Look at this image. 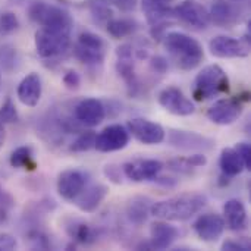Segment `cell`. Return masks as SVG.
<instances>
[{"label": "cell", "instance_id": "bcb514c9", "mask_svg": "<svg viewBox=\"0 0 251 251\" xmlns=\"http://www.w3.org/2000/svg\"><path fill=\"white\" fill-rule=\"evenodd\" d=\"M4 140H6V131H4V124L0 122V151L4 146Z\"/></svg>", "mask_w": 251, "mask_h": 251}, {"label": "cell", "instance_id": "9c48e42d", "mask_svg": "<svg viewBox=\"0 0 251 251\" xmlns=\"http://www.w3.org/2000/svg\"><path fill=\"white\" fill-rule=\"evenodd\" d=\"M126 129H128L129 135H132L137 141H140L141 144H146V146L160 144L166 140L165 128L160 124L153 122L146 118H134V119L128 121Z\"/></svg>", "mask_w": 251, "mask_h": 251}, {"label": "cell", "instance_id": "7dc6e473", "mask_svg": "<svg viewBox=\"0 0 251 251\" xmlns=\"http://www.w3.org/2000/svg\"><path fill=\"white\" fill-rule=\"evenodd\" d=\"M0 81H1V72H0Z\"/></svg>", "mask_w": 251, "mask_h": 251}, {"label": "cell", "instance_id": "ba28073f", "mask_svg": "<svg viewBox=\"0 0 251 251\" xmlns=\"http://www.w3.org/2000/svg\"><path fill=\"white\" fill-rule=\"evenodd\" d=\"M129 132L121 124H112L96 134L94 149L100 153H113L124 150L129 144Z\"/></svg>", "mask_w": 251, "mask_h": 251}, {"label": "cell", "instance_id": "2e32d148", "mask_svg": "<svg viewBox=\"0 0 251 251\" xmlns=\"http://www.w3.org/2000/svg\"><path fill=\"white\" fill-rule=\"evenodd\" d=\"M225 228L226 226L224 218L212 212L200 215L193 224V229L196 235L199 237V240L204 243H216L224 235Z\"/></svg>", "mask_w": 251, "mask_h": 251}, {"label": "cell", "instance_id": "60d3db41", "mask_svg": "<svg viewBox=\"0 0 251 251\" xmlns=\"http://www.w3.org/2000/svg\"><path fill=\"white\" fill-rule=\"evenodd\" d=\"M18 246L16 243V238L10 234H0V251H9V250H15Z\"/></svg>", "mask_w": 251, "mask_h": 251}, {"label": "cell", "instance_id": "484cf974", "mask_svg": "<svg viewBox=\"0 0 251 251\" xmlns=\"http://www.w3.org/2000/svg\"><path fill=\"white\" fill-rule=\"evenodd\" d=\"M219 166H221L222 174L229 178H234V176L243 174V171L246 169L243 159L240 157V154L237 153V150L234 147H225L221 151Z\"/></svg>", "mask_w": 251, "mask_h": 251}, {"label": "cell", "instance_id": "ac0fdd59", "mask_svg": "<svg viewBox=\"0 0 251 251\" xmlns=\"http://www.w3.org/2000/svg\"><path fill=\"white\" fill-rule=\"evenodd\" d=\"M18 100L28 107H35L43 96V82L37 72H31L21 79L16 88Z\"/></svg>", "mask_w": 251, "mask_h": 251}, {"label": "cell", "instance_id": "6da1fadb", "mask_svg": "<svg viewBox=\"0 0 251 251\" xmlns=\"http://www.w3.org/2000/svg\"><path fill=\"white\" fill-rule=\"evenodd\" d=\"M206 203L207 199L201 194H181L153 203L150 215L168 222H184L196 216Z\"/></svg>", "mask_w": 251, "mask_h": 251}, {"label": "cell", "instance_id": "f35d334b", "mask_svg": "<svg viewBox=\"0 0 251 251\" xmlns=\"http://www.w3.org/2000/svg\"><path fill=\"white\" fill-rule=\"evenodd\" d=\"M237 150V153L240 154V157L243 159L244 162V166L246 169H251V147L249 143L246 141H241V143H237V146L234 147Z\"/></svg>", "mask_w": 251, "mask_h": 251}, {"label": "cell", "instance_id": "83f0119b", "mask_svg": "<svg viewBox=\"0 0 251 251\" xmlns=\"http://www.w3.org/2000/svg\"><path fill=\"white\" fill-rule=\"evenodd\" d=\"M106 29L113 38H126L138 29V22L129 18H112L106 22Z\"/></svg>", "mask_w": 251, "mask_h": 251}, {"label": "cell", "instance_id": "5bb4252c", "mask_svg": "<svg viewBox=\"0 0 251 251\" xmlns=\"http://www.w3.org/2000/svg\"><path fill=\"white\" fill-rule=\"evenodd\" d=\"M88 185V174L81 169H66L59 174L56 190L57 194L66 200L72 201L85 187Z\"/></svg>", "mask_w": 251, "mask_h": 251}, {"label": "cell", "instance_id": "7bdbcfd3", "mask_svg": "<svg viewBox=\"0 0 251 251\" xmlns=\"http://www.w3.org/2000/svg\"><path fill=\"white\" fill-rule=\"evenodd\" d=\"M222 250L249 251L250 250V246H249V244H244V243H241V241H237V240H226V241H224V244H222Z\"/></svg>", "mask_w": 251, "mask_h": 251}, {"label": "cell", "instance_id": "4dcf8cb0", "mask_svg": "<svg viewBox=\"0 0 251 251\" xmlns=\"http://www.w3.org/2000/svg\"><path fill=\"white\" fill-rule=\"evenodd\" d=\"M18 65V51L12 44L0 46V69L6 74H10L16 69Z\"/></svg>", "mask_w": 251, "mask_h": 251}, {"label": "cell", "instance_id": "4316f807", "mask_svg": "<svg viewBox=\"0 0 251 251\" xmlns=\"http://www.w3.org/2000/svg\"><path fill=\"white\" fill-rule=\"evenodd\" d=\"M9 163L15 169L35 171L38 168L37 160L34 157V150L31 146H21L10 153Z\"/></svg>", "mask_w": 251, "mask_h": 251}, {"label": "cell", "instance_id": "d4e9b609", "mask_svg": "<svg viewBox=\"0 0 251 251\" xmlns=\"http://www.w3.org/2000/svg\"><path fill=\"white\" fill-rule=\"evenodd\" d=\"M153 203L154 201L150 200L149 197H143V196L134 197L126 206V218H128V221L135 226L144 225L147 222L149 216H151L150 210H151Z\"/></svg>", "mask_w": 251, "mask_h": 251}, {"label": "cell", "instance_id": "8fae6325", "mask_svg": "<svg viewBox=\"0 0 251 251\" xmlns=\"http://www.w3.org/2000/svg\"><path fill=\"white\" fill-rule=\"evenodd\" d=\"M243 104L244 101L238 96L229 99H221L207 109L206 116L210 122L221 126H226L238 121V118L243 115Z\"/></svg>", "mask_w": 251, "mask_h": 251}, {"label": "cell", "instance_id": "3957f363", "mask_svg": "<svg viewBox=\"0 0 251 251\" xmlns=\"http://www.w3.org/2000/svg\"><path fill=\"white\" fill-rule=\"evenodd\" d=\"M231 88L226 72L219 65L204 66L194 79L193 97L197 101H206L221 94H226Z\"/></svg>", "mask_w": 251, "mask_h": 251}, {"label": "cell", "instance_id": "52a82bcc", "mask_svg": "<svg viewBox=\"0 0 251 251\" xmlns=\"http://www.w3.org/2000/svg\"><path fill=\"white\" fill-rule=\"evenodd\" d=\"M134 59H137L134 51V44L124 43L116 49V72L126 84L129 96H137L140 91V82L135 72Z\"/></svg>", "mask_w": 251, "mask_h": 251}, {"label": "cell", "instance_id": "7402d4cb", "mask_svg": "<svg viewBox=\"0 0 251 251\" xmlns=\"http://www.w3.org/2000/svg\"><path fill=\"white\" fill-rule=\"evenodd\" d=\"M224 221L225 226L232 232L246 231L249 226V216L246 206L238 199H231L224 204Z\"/></svg>", "mask_w": 251, "mask_h": 251}, {"label": "cell", "instance_id": "f546056e", "mask_svg": "<svg viewBox=\"0 0 251 251\" xmlns=\"http://www.w3.org/2000/svg\"><path fill=\"white\" fill-rule=\"evenodd\" d=\"M88 10L99 24H106L113 18V9L109 0H88Z\"/></svg>", "mask_w": 251, "mask_h": 251}, {"label": "cell", "instance_id": "e0dca14e", "mask_svg": "<svg viewBox=\"0 0 251 251\" xmlns=\"http://www.w3.org/2000/svg\"><path fill=\"white\" fill-rule=\"evenodd\" d=\"M74 118L81 126L94 128L100 125L106 118V107L103 101L88 97L81 100L74 109Z\"/></svg>", "mask_w": 251, "mask_h": 251}, {"label": "cell", "instance_id": "8992f818", "mask_svg": "<svg viewBox=\"0 0 251 251\" xmlns=\"http://www.w3.org/2000/svg\"><path fill=\"white\" fill-rule=\"evenodd\" d=\"M212 56L219 59H238L250 54V38H234L229 35H216L209 41Z\"/></svg>", "mask_w": 251, "mask_h": 251}, {"label": "cell", "instance_id": "d6a6232c", "mask_svg": "<svg viewBox=\"0 0 251 251\" xmlns=\"http://www.w3.org/2000/svg\"><path fill=\"white\" fill-rule=\"evenodd\" d=\"M26 241L29 243V247L34 250H49L50 249V241H49L47 235L38 228H32L28 231Z\"/></svg>", "mask_w": 251, "mask_h": 251}, {"label": "cell", "instance_id": "5b68a950", "mask_svg": "<svg viewBox=\"0 0 251 251\" xmlns=\"http://www.w3.org/2000/svg\"><path fill=\"white\" fill-rule=\"evenodd\" d=\"M26 12L29 19L40 26L72 31L74 19L71 13L60 6L50 4L44 0H31L28 3Z\"/></svg>", "mask_w": 251, "mask_h": 251}, {"label": "cell", "instance_id": "e575fe53", "mask_svg": "<svg viewBox=\"0 0 251 251\" xmlns=\"http://www.w3.org/2000/svg\"><path fill=\"white\" fill-rule=\"evenodd\" d=\"M19 28V19L13 12L0 13V35H9Z\"/></svg>", "mask_w": 251, "mask_h": 251}, {"label": "cell", "instance_id": "d6986e66", "mask_svg": "<svg viewBox=\"0 0 251 251\" xmlns=\"http://www.w3.org/2000/svg\"><path fill=\"white\" fill-rule=\"evenodd\" d=\"M210 22L221 28H231L235 24L240 22L241 18V9L226 0H215L210 10Z\"/></svg>", "mask_w": 251, "mask_h": 251}, {"label": "cell", "instance_id": "74e56055", "mask_svg": "<svg viewBox=\"0 0 251 251\" xmlns=\"http://www.w3.org/2000/svg\"><path fill=\"white\" fill-rule=\"evenodd\" d=\"M63 84L68 90H78L79 85H81V76L74 69H68L65 74H63Z\"/></svg>", "mask_w": 251, "mask_h": 251}, {"label": "cell", "instance_id": "f1b7e54d", "mask_svg": "<svg viewBox=\"0 0 251 251\" xmlns=\"http://www.w3.org/2000/svg\"><path fill=\"white\" fill-rule=\"evenodd\" d=\"M74 54L75 57L85 65H101L104 62L106 57V50H96V49H90V47H84L75 43L74 46Z\"/></svg>", "mask_w": 251, "mask_h": 251}, {"label": "cell", "instance_id": "b9f144b4", "mask_svg": "<svg viewBox=\"0 0 251 251\" xmlns=\"http://www.w3.org/2000/svg\"><path fill=\"white\" fill-rule=\"evenodd\" d=\"M187 163L193 168V169H199V168H204L207 165V157L203 153H197L193 156H187L185 157Z\"/></svg>", "mask_w": 251, "mask_h": 251}, {"label": "cell", "instance_id": "8d00e7d4", "mask_svg": "<svg viewBox=\"0 0 251 251\" xmlns=\"http://www.w3.org/2000/svg\"><path fill=\"white\" fill-rule=\"evenodd\" d=\"M150 69L154 72V74H159V75H163L168 72L169 69V63H168V59L162 54H156L150 59Z\"/></svg>", "mask_w": 251, "mask_h": 251}, {"label": "cell", "instance_id": "ee69618b", "mask_svg": "<svg viewBox=\"0 0 251 251\" xmlns=\"http://www.w3.org/2000/svg\"><path fill=\"white\" fill-rule=\"evenodd\" d=\"M119 9H122V10H125V12H128V10H132V9H135V6H137V0H112Z\"/></svg>", "mask_w": 251, "mask_h": 251}, {"label": "cell", "instance_id": "cb8c5ba5", "mask_svg": "<svg viewBox=\"0 0 251 251\" xmlns=\"http://www.w3.org/2000/svg\"><path fill=\"white\" fill-rule=\"evenodd\" d=\"M65 231L74 243L81 246H90L97 240V231L81 219L69 218L65 222Z\"/></svg>", "mask_w": 251, "mask_h": 251}, {"label": "cell", "instance_id": "7a4b0ae2", "mask_svg": "<svg viewBox=\"0 0 251 251\" xmlns=\"http://www.w3.org/2000/svg\"><path fill=\"white\" fill-rule=\"evenodd\" d=\"M163 46L182 71L196 69L204 59L203 46L191 35L181 31H171L163 35Z\"/></svg>", "mask_w": 251, "mask_h": 251}, {"label": "cell", "instance_id": "836d02e7", "mask_svg": "<svg viewBox=\"0 0 251 251\" xmlns=\"http://www.w3.org/2000/svg\"><path fill=\"white\" fill-rule=\"evenodd\" d=\"M19 121L18 109L10 97H6L3 104L0 106V122L1 124H16Z\"/></svg>", "mask_w": 251, "mask_h": 251}, {"label": "cell", "instance_id": "ffe728a7", "mask_svg": "<svg viewBox=\"0 0 251 251\" xmlns=\"http://www.w3.org/2000/svg\"><path fill=\"white\" fill-rule=\"evenodd\" d=\"M109 194V187L103 184H96L85 187L72 201L84 213H94Z\"/></svg>", "mask_w": 251, "mask_h": 251}, {"label": "cell", "instance_id": "9a60e30c", "mask_svg": "<svg viewBox=\"0 0 251 251\" xmlns=\"http://www.w3.org/2000/svg\"><path fill=\"white\" fill-rule=\"evenodd\" d=\"M163 169V163L156 159H138L128 162L122 166V172L126 179L132 182H146L154 181L156 176Z\"/></svg>", "mask_w": 251, "mask_h": 251}, {"label": "cell", "instance_id": "44dd1931", "mask_svg": "<svg viewBox=\"0 0 251 251\" xmlns=\"http://www.w3.org/2000/svg\"><path fill=\"white\" fill-rule=\"evenodd\" d=\"M179 235V231L171 225L168 221H157L151 224L150 226V247L151 250H166L172 247V244L176 241Z\"/></svg>", "mask_w": 251, "mask_h": 251}, {"label": "cell", "instance_id": "277c9868", "mask_svg": "<svg viewBox=\"0 0 251 251\" xmlns=\"http://www.w3.org/2000/svg\"><path fill=\"white\" fill-rule=\"evenodd\" d=\"M71 32L68 29H56L40 26L34 35L35 53L43 60H57L71 47Z\"/></svg>", "mask_w": 251, "mask_h": 251}, {"label": "cell", "instance_id": "30bf717a", "mask_svg": "<svg viewBox=\"0 0 251 251\" xmlns=\"http://www.w3.org/2000/svg\"><path fill=\"white\" fill-rule=\"evenodd\" d=\"M168 144L184 151H209L215 147L212 138L185 129H169Z\"/></svg>", "mask_w": 251, "mask_h": 251}, {"label": "cell", "instance_id": "603a6c76", "mask_svg": "<svg viewBox=\"0 0 251 251\" xmlns=\"http://www.w3.org/2000/svg\"><path fill=\"white\" fill-rule=\"evenodd\" d=\"M174 0H143V12L147 22L151 26L166 25V21L172 16V9L169 4Z\"/></svg>", "mask_w": 251, "mask_h": 251}, {"label": "cell", "instance_id": "1f68e13d", "mask_svg": "<svg viewBox=\"0 0 251 251\" xmlns=\"http://www.w3.org/2000/svg\"><path fill=\"white\" fill-rule=\"evenodd\" d=\"M94 143H96V132L94 131H82L72 141L69 150L74 153H85V151H90L91 149H94Z\"/></svg>", "mask_w": 251, "mask_h": 251}, {"label": "cell", "instance_id": "c3c4849f", "mask_svg": "<svg viewBox=\"0 0 251 251\" xmlns=\"http://www.w3.org/2000/svg\"><path fill=\"white\" fill-rule=\"evenodd\" d=\"M237 1H244V0H237Z\"/></svg>", "mask_w": 251, "mask_h": 251}, {"label": "cell", "instance_id": "7c38bea8", "mask_svg": "<svg viewBox=\"0 0 251 251\" xmlns=\"http://www.w3.org/2000/svg\"><path fill=\"white\" fill-rule=\"evenodd\" d=\"M172 16L188 26L204 29L210 24L209 10L196 0H184L172 9Z\"/></svg>", "mask_w": 251, "mask_h": 251}, {"label": "cell", "instance_id": "f6af8a7d", "mask_svg": "<svg viewBox=\"0 0 251 251\" xmlns=\"http://www.w3.org/2000/svg\"><path fill=\"white\" fill-rule=\"evenodd\" d=\"M154 181H156L157 184L163 185V187H175V185H176V181H175L174 178H168V176H163V178L156 176Z\"/></svg>", "mask_w": 251, "mask_h": 251}, {"label": "cell", "instance_id": "ab89813d", "mask_svg": "<svg viewBox=\"0 0 251 251\" xmlns=\"http://www.w3.org/2000/svg\"><path fill=\"white\" fill-rule=\"evenodd\" d=\"M121 171H122V168H119V166L110 163V165H106V166H104V171H103V172H104V176H106L107 179H110V181L115 182V184H121V182H122Z\"/></svg>", "mask_w": 251, "mask_h": 251}, {"label": "cell", "instance_id": "4fadbf2b", "mask_svg": "<svg viewBox=\"0 0 251 251\" xmlns=\"http://www.w3.org/2000/svg\"><path fill=\"white\" fill-rule=\"evenodd\" d=\"M159 104L169 113L176 116H190L196 112L194 103L178 87H166L159 93Z\"/></svg>", "mask_w": 251, "mask_h": 251}, {"label": "cell", "instance_id": "d590c367", "mask_svg": "<svg viewBox=\"0 0 251 251\" xmlns=\"http://www.w3.org/2000/svg\"><path fill=\"white\" fill-rule=\"evenodd\" d=\"M13 207H15L13 196L9 191L3 190L0 187V224H6L7 222Z\"/></svg>", "mask_w": 251, "mask_h": 251}]
</instances>
